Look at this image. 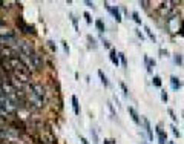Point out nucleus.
Wrapping results in <instances>:
<instances>
[{"label":"nucleus","instance_id":"nucleus-1","mask_svg":"<svg viewBox=\"0 0 184 144\" xmlns=\"http://www.w3.org/2000/svg\"><path fill=\"white\" fill-rule=\"evenodd\" d=\"M20 60L23 61L26 66H28V69H29L32 74L42 72L43 69L46 68V55L42 54V52H39V51L32 52L31 55L23 57V58H20Z\"/></svg>","mask_w":184,"mask_h":144},{"label":"nucleus","instance_id":"nucleus-2","mask_svg":"<svg viewBox=\"0 0 184 144\" xmlns=\"http://www.w3.org/2000/svg\"><path fill=\"white\" fill-rule=\"evenodd\" d=\"M11 48H12L14 52L17 54V57H20V58L28 57V55L32 54V52L37 51L34 41H31V40H28V39H19Z\"/></svg>","mask_w":184,"mask_h":144},{"label":"nucleus","instance_id":"nucleus-3","mask_svg":"<svg viewBox=\"0 0 184 144\" xmlns=\"http://www.w3.org/2000/svg\"><path fill=\"white\" fill-rule=\"evenodd\" d=\"M181 28H183V19H181V15L178 14V9L175 8L174 11H172V14L164 20V29L169 34L175 35L181 31Z\"/></svg>","mask_w":184,"mask_h":144},{"label":"nucleus","instance_id":"nucleus-4","mask_svg":"<svg viewBox=\"0 0 184 144\" xmlns=\"http://www.w3.org/2000/svg\"><path fill=\"white\" fill-rule=\"evenodd\" d=\"M104 6H106V9H107V11H109V12L112 14V17L117 20V23H120L121 20H123L121 11H120V8H118V6H113V8H112V6H109L107 3H104Z\"/></svg>","mask_w":184,"mask_h":144},{"label":"nucleus","instance_id":"nucleus-5","mask_svg":"<svg viewBox=\"0 0 184 144\" xmlns=\"http://www.w3.org/2000/svg\"><path fill=\"white\" fill-rule=\"evenodd\" d=\"M155 132H156V136H158V144H166L167 141V135L163 129V124H158L155 127Z\"/></svg>","mask_w":184,"mask_h":144},{"label":"nucleus","instance_id":"nucleus-6","mask_svg":"<svg viewBox=\"0 0 184 144\" xmlns=\"http://www.w3.org/2000/svg\"><path fill=\"white\" fill-rule=\"evenodd\" d=\"M17 25H19V28H20V31H21L23 34H32V35L35 34V28H34L32 25L23 23L21 20H19V22H17Z\"/></svg>","mask_w":184,"mask_h":144},{"label":"nucleus","instance_id":"nucleus-7","mask_svg":"<svg viewBox=\"0 0 184 144\" xmlns=\"http://www.w3.org/2000/svg\"><path fill=\"white\" fill-rule=\"evenodd\" d=\"M127 112H129V115H131V118H132V121L135 123V124H137V126H141V120H140L138 112L135 110L134 107H131V106L127 107Z\"/></svg>","mask_w":184,"mask_h":144},{"label":"nucleus","instance_id":"nucleus-8","mask_svg":"<svg viewBox=\"0 0 184 144\" xmlns=\"http://www.w3.org/2000/svg\"><path fill=\"white\" fill-rule=\"evenodd\" d=\"M141 123H143V126H144L146 133H147V138H149L150 141H152V140H154V133H152V127H150L149 120H147V118H141Z\"/></svg>","mask_w":184,"mask_h":144},{"label":"nucleus","instance_id":"nucleus-9","mask_svg":"<svg viewBox=\"0 0 184 144\" xmlns=\"http://www.w3.org/2000/svg\"><path fill=\"white\" fill-rule=\"evenodd\" d=\"M170 86L174 90H180L181 89V81H180V78H176L175 75H172L170 77Z\"/></svg>","mask_w":184,"mask_h":144},{"label":"nucleus","instance_id":"nucleus-10","mask_svg":"<svg viewBox=\"0 0 184 144\" xmlns=\"http://www.w3.org/2000/svg\"><path fill=\"white\" fill-rule=\"evenodd\" d=\"M71 101H72V109H74V114L75 115H80V104H78V98L72 95L71 97Z\"/></svg>","mask_w":184,"mask_h":144},{"label":"nucleus","instance_id":"nucleus-11","mask_svg":"<svg viewBox=\"0 0 184 144\" xmlns=\"http://www.w3.org/2000/svg\"><path fill=\"white\" fill-rule=\"evenodd\" d=\"M109 58H111V61L115 66H120V60H118V57H117V51L112 49V48H111V51H109Z\"/></svg>","mask_w":184,"mask_h":144},{"label":"nucleus","instance_id":"nucleus-12","mask_svg":"<svg viewBox=\"0 0 184 144\" xmlns=\"http://www.w3.org/2000/svg\"><path fill=\"white\" fill-rule=\"evenodd\" d=\"M144 63H146V68H147V72H152V68H155V65H156V61L150 60L147 55H144Z\"/></svg>","mask_w":184,"mask_h":144},{"label":"nucleus","instance_id":"nucleus-13","mask_svg":"<svg viewBox=\"0 0 184 144\" xmlns=\"http://www.w3.org/2000/svg\"><path fill=\"white\" fill-rule=\"evenodd\" d=\"M98 77L101 80V83H103V86L104 88H109V80H107V77L103 74V71H98Z\"/></svg>","mask_w":184,"mask_h":144},{"label":"nucleus","instance_id":"nucleus-14","mask_svg":"<svg viewBox=\"0 0 184 144\" xmlns=\"http://www.w3.org/2000/svg\"><path fill=\"white\" fill-rule=\"evenodd\" d=\"M95 26H97V29H98L100 32H104V31H106V25L103 23V20H100V19L95 20Z\"/></svg>","mask_w":184,"mask_h":144},{"label":"nucleus","instance_id":"nucleus-15","mask_svg":"<svg viewBox=\"0 0 184 144\" xmlns=\"http://www.w3.org/2000/svg\"><path fill=\"white\" fill-rule=\"evenodd\" d=\"M144 31H146V34H147V37H149V39H150V40H152L154 43H155V41H156V37H155V34L152 32V31H150V28H149V26H144Z\"/></svg>","mask_w":184,"mask_h":144},{"label":"nucleus","instance_id":"nucleus-16","mask_svg":"<svg viewBox=\"0 0 184 144\" xmlns=\"http://www.w3.org/2000/svg\"><path fill=\"white\" fill-rule=\"evenodd\" d=\"M152 84H154L155 88H161V78L158 75H154L152 77Z\"/></svg>","mask_w":184,"mask_h":144},{"label":"nucleus","instance_id":"nucleus-17","mask_svg":"<svg viewBox=\"0 0 184 144\" xmlns=\"http://www.w3.org/2000/svg\"><path fill=\"white\" fill-rule=\"evenodd\" d=\"M118 60L121 61V65H123V68H126L127 66V61H126V55L123 54V52H120V54H118Z\"/></svg>","mask_w":184,"mask_h":144},{"label":"nucleus","instance_id":"nucleus-18","mask_svg":"<svg viewBox=\"0 0 184 144\" xmlns=\"http://www.w3.org/2000/svg\"><path fill=\"white\" fill-rule=\"evenodd\" d=\"M88 41H89V45H91V48H92V49H97V40L94 39V37L88 35Z\"/></svg>","mask_w":184,"mask_h":144},{"label":"nucleus","instance_id":"nucleus-19","mask_svg":"<svg viewBox=\"0 0 184 144\" xmlns=\"http://www.w3.org/2000/svg\"><path fill=\"white\" fill-rule=\"evenodd\" d=\"M91 135H92V141H94V144H98V135H97L95 129H91Z\"/></svg>","mask_w":184,"mask_h":144},{"label":"nucleus","instance_id":"nucleus-20","mask_svg":"<svg viewBox=\"0 0 184 144\" xmlns=\"http://www.w3.org/2000/svg\"><path fill=\"white\" fill-rule=\"evenodd\" d=\"M131 15H132V19L135 20V23H137V25H141V19H140L138 12H135V11H134V12H132Z\"/></svg>","mask_w":184,"mask_h":144},{"label":"nucleus","instance_id":"nucleus-21","mask_svg":"<svg viewBox=\"0 0 184 144\" xmlns=\"http://www.w3.org/2000/svg\"><path fill=\"white\" fill-rule=\"evenodd\" d=\"M120 88H121V90H123V94L127 97V95H129V89H127V86H126L124 83H120Z\"/></svg>","mask_w":184,"mask_h":144},{"label":"nucleus","instance_id":"nucleus-22","mask_svg":"<svg viewBox=\"0 0 184 144\" xmlns=\"http://www.w3.org/2000/svg\"><path fill=\"white\" fill-rule=\"evenodd\" d=\"M161 100H163V103H167V100H169V95L166 90H161Z\"/></svg>","mask_w":184,"mask_h":144},{"label":"nucleus","instance_id":"nucleus-23","mask_svg":"<svg viewBox=\"0 0 184 144\" xmlns=\"http://www.w3.org/2000/svg\"><path fill=\"white\" fill-rule=\"evenodd\" d=\"M167 112H169V115H170V118H172V120H174V121H178V116L175 115L174 109H167Z\"/></svg>","mask_w":184,"mask_h":144},{"label":"nucleus","instance_id":"nucleus-24","mask_svg":"<svg viewBox=\"0 0 184 144\" xmlns=\"http://www.w3.org/2000/svg\"><path fill=\"white\" fill-rule=\"evenodd\" d=\"M170 129H172V133H174V135H175L176 138L180 136V130L176 129V126H175V124H172V126H170Z\"/></svg>","mask_w":184,"mask_h":144},{"label":"nucleus","instance_id":"nucleus-25","mask_svg":"<svg viewBox=\"0 0 184 144\" xmlns=\"http://www.w3.org/2000/svg\"><path fill=\"white\" fill-rule=\"evenodd\" d=\"M174 61L176 63V65H181V63H183V58H181V55H180V54H175V57H174Z\"/></svg>","mask_w":184,"mask_h":144},{"label":"nucleus","instance_id":"nucleus-26","mask_svg":"<svg viewBox=\"0 0 184 144\" xmlns=\"http://www.w3.org/2000/svg\"><path fill=\"white\" fill-rule=\"evenodd\" d=\"M83 17L86 19V22H88V23H92V17H91L89 12H83Z\"/></svg>","mask_w":184,"mask_h":144},{"label":"nucleus","instance_id":"nucleus-27","mask_svg":"<svg viewBox=\"0 0 184 144\" xmlns=\"http://www.w3.org/2000/svg\"><path fill=\"white\" fill-rule=\"evenodd\" d=\"M101 43H103V46H104V48H107V49H111V43H109V41H107V40L104 39V37L101 39Z\"/></svg>","mask_w":184,"mask_h":144},{"label":"nucleus","instance_id":"nucleus-28","mask_svg":"<svg viewBox=\"0 0 184 144\" xmlns=\"http://www.w3.org/2000/svg\"><path fill=\"white\" fill-rule=\"evenodd\" d=\"M71 20H72V23H74V28L75 29H78V25H77V19H75V15L71 14Z\"/></svg>","mask_w":184,"mask_h":144},{"label":"nucleus","instance_id":"nucleus-29","mask_svg":"<svg viewBox=\"0 0 184 144\" xmlns=\"http://www.w3.org/2000/svg\"><path fill=\"white\" fill-rule=\"evenodd\" d=\"M62 45H63L64 52H66V54H69V46H68V43H66V41H62Z\"/></svg>","mask_w":184,"mask_h":144},{"label":"nucleus","instance_id":"nucleus-30","mask_svg":"<svg viewBox=\"0 0 184 144\" xmlns=\"http://www.w3.org/2000/svg\"><path fill=\"white\" fill-rule=\"evenodd\" d=\"M107 106H109V110H111V114H112V116H115L117 114H115V109H113V104H111V103H109V104H107Z\"/></svg>","mask_w":184,"mask_h":144},{"label":"nucleus","instance_id":"nucleus-31","mask_svg":"<svg viewBox=\"0 0 184 144\" xmlns=\"http://www.w3.org/2000/svg\"><path fill=\"white\" fill-rule=\"evenodd\" d=\"M135 32H137V35L140 37V39H141V40H144V35H143V32H141V31H140V29H135Z\"/></svg>","mask_w":184,"mask_h":144},{"label":"nucleus","instance_id":"nucleus-32","mask_svg":"<svg viewBox=\"0 0 184 144\" xmlns=\"http://www.w3.org/2000/svg\"><path fill=\"white\" fill-rule=\"evenodd\" d=\"M80 141H82V144H89V141L86 140L84 136H80Z\"/></svg>","mask_w":184,"mask_h":144},{"label":"nucleus","instance_id":"nucleus-33","mask_svg":"<svg viewBox=\"0 0 184 144\" xmlns=\"http://www.w3.org/2000/svg\"><path fill=\"white\" fill-rule=\"evenodd\" d=\"M103 144H115V140H104Z\"/></svg>","mask_w":184,"mask_h":144},{"label":"nucleus","instance_id":"nucleus-34","mask_svg":"<svg viewBox=\"0 0 184 144\" xmlns=\"http://www.w3.org/2000/svg\"><path fill=\"white\" fill-rule=\"evenodd\" d=\"M48 43H49V46H51V49H54V51H55V45H54V41H48Z\"/></svg>","mask_w":184,"mask_h":144},{"label":"nucleus","instance_id":"nucleus-35","mask_svg":"<svg viewBox=\"0 0 184 144\" xmlns=\"http://www.w3.org/2000/svg\"><path fill=\"white\" fill-rule=\"evenodd\" d=\"M160 52H161V57H166V54H167L164 49H160Z\"/></svg>","mask_w":184,"mask_h":144},{"label":"nucleus","instance_id":"nucleus-36","mask_svg":"<svg viewBox=\"0 0 184 144\" xmlns=\"http://www.w3.org/2000/svg\"><path fill=\"white\" fill-rule=\"evenodd\" d=\"M86 5H88L89 8H94V3H91V2H86Z\"/></svg>","mask_w":184,"mask_h":144},{"label":"nucleus","instance_id":"nucleus-37","mask_svg":"<svg viewBox=\"0 0 184 144\" xmlns=\"http://www.w3.org/2000/svg\"><path fill=\"white\" fill-rule=\"evenodd\" d=\"M167 144H175V143H174V141H169V143H167Z\"/></svg>","mask_w":184,"mask_h":144},{"label":"nucleus","instance_id":"nucleus-38","mask_svg":"<svg viewBox=\"0 0 184 144\" xmlns=\"http://www.w3.org/2000/svg\"><path fill=\"white\" fill-rule=\"evenodd\" d=\"M141 144H146V143H141Z\"/></svg>","mask_w":184,"mask_h":144}]
</instances>
